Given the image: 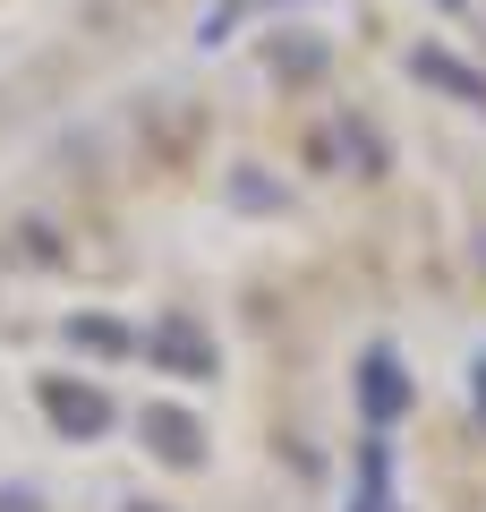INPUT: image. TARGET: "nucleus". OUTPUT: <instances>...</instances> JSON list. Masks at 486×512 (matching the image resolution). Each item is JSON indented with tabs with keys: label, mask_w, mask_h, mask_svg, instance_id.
Returning a JSON list of instances; mask_svg holds the SVG:
<instances>
[{
	"label": "nucleus",
	"mask_w": 486,
	"mask_h": 512,
	"mask_svg": "<svg viewBox=\"0 0 486 512\" xmlns=\"http://www.w3.org/2000/svg\"><path fill=\"white\" fill-rule=\"evenodd\" d=\"M359 410H367V427H393L401 410H410V376H401L393 350H376V359L359 367Z\"/></svg>",
	"instance_id": "3"
},
{
	"label": "nucleus",
	"mask_w": 486,
	"mask_h": 512,
	"mask_svg": "<svg viewBox=\"0 0 486 512\" xmlns=\"http://www.w3.org/2000/svg\"><path fill=\"white\" fill-rule=\"evenodd\" d=\"M231 197H239V205H256V214H273V205H282V188H273V180H256V171H239V188H231Z\"/></svg>",
	"instance_id": "8"
},
{
	"label": "nucleus",
	"mask_w": 486,
	"mask_h": 512,
	"mask_svg": "<svg viewBox=\"0 0 486 512\" xmlns=\"http://www.w3.org/2000/svg\"><path fill=\"white\" fill-rule=\"evenodd\" d=\"M154 359H162V367H180V376H197V384L222 367V359H214V333H205L188 308H171V316L154 325Z\"/></svg>",
	"instance_id": "2"
},
{
	"label": "nucleus",
	"mask_w": 486,
	"mask_h": 512,
	"mask_svg": "<svg viewBox=\"0 0 486 512\" xmlns=\"http://www.w3.org/2000/svg\"><path fill=\"white\" fill-rule=\"evenodd\" d=\"M0 512H43V495L35 487H0Z\"/></svg>",
	"instance_id": "9"
},
{
	"label": "nucleus",
	"mask_w": 486,
	"mask_h": 512,
	"mask_svg": "<svg viewBox=\"0 0 486 512\" xmlns=\"http://www.w3.org/2000/svg\"><path fill=\"white\" fill-rule=\"evenodd\" d=\"M128 512H162V504H128Z\"/></svg>",
	"instance_id": "11"
},
{
	"label": "nucleus",
	"mask_w": 486,
	"mask_h": 512,
	"mask_svg": "<svg viewBox=\"0 0 486 512\" xmlns=\"http://www.w3.org/2000/svg\"><path fill=\"white\" fill-rule=\"evenodd\" d=\"M324 69V43H273V77H316Z\"/></svg>",
	"instance_id": "7"
},
{
	"label": "nucleus",
	"mask_w": 486,
	"mask_h": 512,
	"mask_svg": "<svg viewBox=\"0 0 486 512\" xmlns=\"http://www.w3.org/2000/svg\"><path fill=\"white\" fill-rule=\"evenodd\" d=\"M444 9H461V0H444Z\"/></svg>",
	"instance_id": "12"
},
{
	"label": "nucleus",
	"mask_w": 486,
	"mask_h": 512,
	"mask_svg": "<svg viewBox=\"0 0 486 512\" xmlns=\"http://www.w3.org/2000/svg\"><path fill=\"white\" fill-rule=\"evenodd\" d=\"M69 342H86V350H128L137 333H128L120 316H69Z\"/></svg>",
	"instance_id": "6"
},
{
	"label": "nucleus",
	"mask_w": 486,
	"mask_h": 512,
	"mask_svg": "<svg viewBox=\"0 0 486 512\" xmlns=\"http://www.w3.org/2000/svg\"><path fill=\"white\" fill-rule=\"evenodd\" d=\"M35 402L69 444H103L111 436V402H103V384H86V376H43Z\"/></svg>",
	"instance_id": "1"
},
{
	"label": "nucleus",
	"mask_w": 486,
	"mask_h": 512,
	"mask_svg": "<svg viewBox=\"0 0 486 512\" xmlns=\"http://www.w3.org/2000/svg\"><path fill=\"white\" fill-rule=\"evenodd\" d=\"M145 444H154L162 461H197L205 453V427L188 419V410H145Z\"/></svg>",
	"instance_id": "5"
},
{
	"label": "nucleus",
	"mask_w": 486,
	"mask_h": 512,
	"mask_svg": "<svg viewBox=\"0 0 486 512\" xmlns=\"http://www.w3.org/2000/svg\"><path fill=\"white\" fill-rule=\"evenodd\" d=\"M410 69L427 77V86H444V94H461V103H478V111H486V69H469V60L435 52V43H427V52H410Z\"/></svg>",
	"instance_id": "4"
},
{
	"label": "nucleus",
	"mask_w": 486,
	"mask_h": 512,
	"mask_svg": "<svg viewBox=\"0 0 486 512\" xmlns=\"http://www.w3.org/2000/svg\"><path fill=\"white\" fill-rule=\"evenodd\" d=\"M478 402H486V359H478Z\"/></svg>",
	"instance_id": "10"
}]
</instances>
